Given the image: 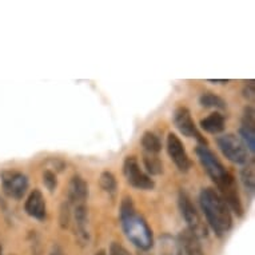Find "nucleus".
I'll list each match as a JSON object with an SVG mask.
<instances>
[{
    "instance_id": "1a4fd4ad",
    "label": "nucleus",
    "mask_w": 255,
    "mask_h": 255,
    "mask_svg": "<svg viewBox=\"0 0 255 255\" xmlns=\"http://www.w3.org/2000/svg\"><path fill=\"white\" fill-rule=\"evenodd\" d=\"M167 152L172 162L175 163L176 167L179 168V171H190V168L193 166L191 159L188 158L182 140L175 134H172V132L167 135Z\"/></svg>"
},
{
    "instance_id": "dca6fc26",
    "label": "nucleus",
    "mask_w": 255,
    "mask_h": 255,
    "mask_svg": "<svg viewBox=\"0 0 255 255\" xmlns=\"http://www.w3.org/2000/svg\"><path fill=\"white\" fill-rule=\"evenodd\" d=\"M140 143H142L143 150H144L146 154L158 155L160 152V150H162V142H160V139L154 132H151V131H146L143 134Z\"/></svg>"
},
{
    "instance_id": "393cba45",
    "label": "nucleus",
    "mask_w": 255,
    "mask_h": 255,
    "mask_svg": "<svg viewBox=\"0 0 255 255\" xmlns=\"http://www.w3.org/2000/svg\"><path fill=\"white\" fill-rule=\"evenodd\" d=\"M243 94L247 99H254V82L250 80L249 83H246V87L243 90Z\"/></svg>"
},
{
    "instance_id": "cd10ccee",
    "label": "nucleus",
    "mask_w": 255,
    "mask_h": 255,
    "mask_svg": "<svg viewBox=\"0 0 255 255\" xmlns=\"http://www.w3.org/2000/svg\"><path fill=\"white\" fill-rule=\"evenodd\" d=\"M95 255H107V254H106V251L101 250V251H98V253Z\"/></svg>"
},
{
    "instance_id": "423d86ee",
    "label": "nucleus",
    "mask_w": 255,
    "mask_h": 255,
    "mask_svg": "<svg viewBox=\"0 0 255 255\" xmlns=\"http://www.w3.org/2000/svg\"><path fill=\"white\" fill-rule=\"evenodd\" d=\"M123 174L127 183L138 190H152L155 187L154 180L142 171L136 156H127L123 163Z\"/></svg>"
},
{
    "instance_id": "20e7f679",
    "label": "nucleus",
    "mask_w": 255,
    "mask_h": 255,
    "mask_svg": "<svg viewBox=\"0 0 255 255\" xmlns=\"http://www.w3.org/2000/svg\"><path fill=\"white\" fill-rule=\"evenodd\" d=\"M178 206H179L180 214L187 223V229L193 234H195L198 238H203L207 237V226L202 219L201 214L198 213L197 207L194 206L191 202V198L188 197L184 191H180L179 197H178Z\"/></svg>"
},
{
    "instance_id": "0eeeda50",
    "label": "nucleus",
    "mask_w": 255,
    "mask_h": 255,
    "mask_svg": "<svg viewBox=\"0 0 255 255\" xmlns=\"http://www.w3.org/2000/svg\"><path fill=\"white\" fill-rule=\"evenodd\" d=\"M1 187L7 197L21 199L28 190V178L16 170H5L0 174Z\"/></svg>"
},
{
    "instance_id": "6e6552de",
    "label": "nucleus",
    "mask_w": 255,
    "mask_h": 255,
    "mask_svg": "<svg viewBox=\"0 0 255 255\" xmlns=\"http://www.w3.org/2000/svg\"><path fill=\"white\" fill-rule=\"evenodd\" d=\"M172 119H174V125H175L176 128L184 136L194 138L201 146H207V139L202 135L201 131L198 130L197 125H195V122H194L193 117H191L190 110L186 109V107H178L174 111Z\"/></svg>"
},
{
    "instance_id": "f8f14e48",
    "label": "nucleus",
    "mask_w": 255,
    "mask_h": 255,
    "mask_svg": "<svg viewBox=\"0 0 255 255\" xmlns=\"http://www.w3.org/2000/svg\"><path fill=\"white\" fill-rule=\"evenodd\" d=\"M239 134L242 136V140L245 146L251 154L255 151V115L253 107H247L245 110L242 119V126L239 128Z\"/></svg>"
},
{
    "instance_id": "f03ea898",
    "label": "nucleus",
    "mask_w": 255,
    "mask_h": 255,
    "mask_svg": "<svg viewBox=\"0 0 255 255\" xmlns=\"http://www.w3.org/2000/svg\"><path fill=\"white\" fill-rule=\"evenodd\" d=\"M119 219L126 237L140 250H150L154 245V235L146 219L139 215L134 202L130 197H125L119 209Z\"/></svg>"
},
{
    "instance_id": "6ab92c4d",
    "label": "nucleus",
    "mask_w": 255,
    "mask_h": 255,
    "mask_svg": "<svg viewBox=\"0 0 255 255\" xmlns=\"http://www.w3.org/2000/svg\"><path fill=\"white\" fill-rule=\"evenodd\" d=\"M143 163L144 167L151 175H160L163 172V163L160 162V159L158 158V155L146 154L143 156Z\"/></svg>"
},
{
    "instance_id": "aec40b11",
    "label": "nucleus",
    "mask_w": 255,
    "mask_h": 255,
    "mask_svg": "<svg viewBox=\"0 0 255 255\" xmlns=\"http://www.w3.org/2000/svg\"><path fill=\"white\" fill-rule=\"evenodd\" d=\"M241 178H242V183L246 188V191L250 195L254 194L255 188V179H254V163H247V166L241 171Z\"/></svg>"
},
{
    "instance_id": "bb28decb",
    "label": "nucleus",
    "mask_w": 255,
    "mask_h": 255,
    "mask_svg": "<svg viewBox=\"0 0 255 255\" xmlns=\"http://www.w3.org/2000/svg\"><path fill=\"white\" fill-rule=\"evenodd\" d=\"M209 82H211V83H229V80H215V79H210Z\"/></svg>"
},
{
    "instance_id": "f257e3e1",
    "label": "nucleus",
    "mask_w": 255,
    "mask_h": 255,
    "mask_svg": "<svg viewBox=\"0 0 255 255\" xmlns=\"http://www.w3.org/2000/svg\"><path fill=\"white\" fill-rule=\"evenodd\" d=\"M195 152H197L198 159H199V162L206 170V172L209 174L211 180L217 184L218 190L221 191L219 195L222 197V199L226 202L229 209L233 210L238 217H242V202H241L238 186H237V182H235L233 174L225 167V164L222 163L217 155L214 154L207 146L197 147Z\"/></svg>"
},
{
    "instance_id": "2eb2a0df",
    "label": "nucleus",
    "mask_w": 255,
    "mask_h": 255,
    "mask_svg": "<svg viewBox=\"0 0 255 255\" xmlns=\"http://www.w3.org/2000/svg\"><path fill=\"white\" fill-rule=\"evenodd\" d=\"M225 123L226 119L225 117L219 113L210 114L209 117H206L205 119L201 121L202 130H205L209 134H221L222 131L225 130Z\"/></svg>"
},
{
    "instance_id": "a878e982",
    "label": "nucleus",
    "mask_w": 255,
    "mask_h": 255,
    "mask_svg": "<svg viewBox=\"0 0 255 255\" xmlns=\"http://www.w3.org/2000/svg\"><path fill=\"white\" fill-rule=\"evenodd\" d=\"M51 255H66V254H64V251H63L60 247L55 245L54 249H52V251H51Z\"/></svg>"
},
{
    "instance_id": "4468645a",
    "label": "nucleus",
    "mask_w": 255,
    "mask_h": 255,
    "mask_svg": "<svg viewBox=\"0 0 255 255\" xmlns=\"http://www.w3.org/2000/svg\"><path fill=\"white\" fill-rule=\"evenodd\" d=\"M176 241L184 255H205L199 238L188 229L180 231L179 235L176 237Z\"/></svg>"
},
{
    "instance_id": "9b49d317",
    "label": "nucleus",
    "mask_w": 255,
    "mask_h": 255,
    "mask_svg": "<svg viewBox=\"0 0 255 255\" xmlns=\"http://www.w3.org/2000/svg\"><path fill=\"white\" fill-rule=\"evenodd\" d=\"M88 183L80 175H74L68 183L67 203L70 206L86 205L88 199Z\"/></svg>"
},
{
    "instance_id": "39448f33",
    "label": "nucleus",
    "mask_w": 255,
    "mask_h": 255,
    "mask_svg": "<svg viewBox=\"0 0 255 255\" xmlns=\"http://www.w3.org/2000/svg\"><path fill=\"white\" fill-rule=\"evenodd\" d=\"M219 150L230 162L237 164H247L250 160L249 150L245 143L234 134H225L217 139Z\"/></svg>"
},
{
    "instance_id": "4be33fe9",
    "label": "nucleus",
    "mask_w": 255,
    "mask_h": 255,
    "mask_svg": "<svg viewBox=\"0 0 255 255\" xmlns=\"http://www.w3.org/2000/svg\"><path fill=\"white\" fill-rule=\"evenodd\" d=\"M43 184L46 186L47 190L50 191H55L56 187H58V178H56V174L51 170H44L43 172Z\"/></svg>"
},
{
    "instance_id": "412c9836",
    "label": "nucleus",
    "mask_w": 255,
    "mask_h": 255,
    "mask_svg": "<svg viewBox=\"0 0 255 255\" xmlns=\"http://www.w3.org/2000/svg\"><path fill=\"white\" fill-rule=\"evenodd\" d=\"M99 186L102 187L103 191H106L110 195H114V194L117 193V179H115V176H114L113 172L110 171H103L101 174V178H99Z\"/></svg>"
},
{
    "instance_id": "7ed1b4c3",
    "label": "nucleus",
    "mask_w": 255,
    "mask_h": 255,
    "mask_svg": "<svg viewBox=\"0 0 255 255\" xmlns=\"http://www.w3.org/2000/svg\"><path fill=\"white\" fill-rule=\"evenodd\" d=\"M199 205L211 230L218 235H226L233 227V217L226 202L214 188H203L199 194Z\"/></svg>"
},
{
    "instance_id": "5701e85b",
    "label": "nucleus",
    "mask_w": 255,
    "mask_h": 255,
    "mask_svg": "<svg viewBox=\"0 0 255 255\" xmlns=\"http://www.w3.org/2000/svg\"><path fill=\"white\" fill-rule=\"evenodd\" d=\"M70 222H71V207L66 202L60 210V226L63 229H67V227H70Z\"/></svg>"
},
{
    "instance_id": "c85d7f7f",
    "label": "nucleus",
    "mask_w": 255,
    "mask_h": 255,
    "mask_svg": "<svg viewBox=\"0 0 255 255\" xmlns=\"http://www.w3.org/2000/svg\"><path fill=\"white\" fill-rule=\"evenodd\" d=\"M0 255H3V249H1V246H0Z\"/></svg>"
},
{
    "instance_id": "b1692460",
    "label": "nucleus",
    "mask_w": 255,
    "mask_h": 255,
    "mask_svg": "<svg viewBox=\"0 0 255 255\" xmlns=\"http://www.w3.org/2000/svg\"><path fill=\"white\" fill-rule=\"evenodd\" d=\"M110 255H131L128 251L126 250L125 247L119 245V243L114 242L111 246H110Z\"/></svg>"
},
{
    "instance_id": "ddd939ff",
    "label": "nucleus",
    "mask_w": 255,
    "mask_h": 255,
    "mask_svg": "<svg viewBox=\"0 0 255 255\" xmlns=\"http://www.w3.org/2000/svg\"><path fill=\"white\" fill-rule=\"evenodd\" d=\"M25 213L28 214L29 217L34 218L36 221H44L47 217V207L46 201L40 190L35 188L29 193L28 198L24 203Z\"/></svg>"
},
{
    "instance_id": "a211bd4d",
    "label": "nucleus",
    "mask_w": 255,
    "mask_h": 255,
    "mask_svg": "<svg viewBox=\"0 0 255 255\" xmlns=\"http://www.w3.org/2000/svg\"><path fill=\"white\" fill-rule=\"evenodd\" d=\"M199 103L205 109H217L225 110L227 107V103L221 97H218L213 92H203L199 98Z\"/></svg>"
},
{
    "instance_id": "f3484780",
    "label": "nucleus",
    "mask_w": 255,
    "mask_h": 255,
    "mask_svg": "<svg viewBox=\"0 0 255 255\" xmlns=\"http://www.w3.org/2000/svg\"><path fill=\"white\" fill-rule=\"evenodd\" d=\"M160 255H184L180 250L179 243L176 238L171 235H163L160 238Z\"/></svg>"
},
{
    "instance_id": "9d476101",
    "label": "nucleus",
    "mask_w": 255,
    "mask_h": 255,
    "mask_svg": "<svg viewBox=\"0 0 255 255\" xmlns=\"http://www.w3.org/2000/svg\"><path fill=\"white\" fill-rule=\"evenodd\" d=\"M72 217H74V226H75L74 231H75L76 241L79 242L80 246H87L90 243L87 205L72 206Z\"/></svg>"
}]
</instances>
